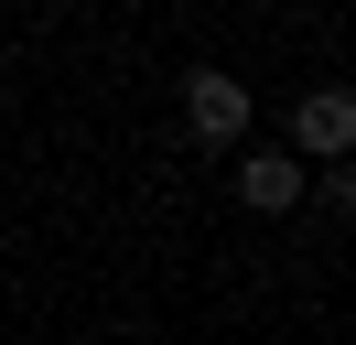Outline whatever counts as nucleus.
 <instances>
[{
	"label": "nucleus",
	"mask_w": 356,
	"mask_h": 345,
	"mask_svg": "<svg viewBox=\"0 0 356 345\" xmlns=\"http://www.w3.org/2000/svg\"><path fill=\"white\" fill-rule=\"evenodd\" d=\"M184 129H195L205 151L238 141V129H248V86H238V76H195V86H184Z\"/></svg>",
	"instance_id": "nucleus-1"
},
{
	"label": "nucleus",
	"mask_w": 356,
	"mask_h": 345,
	"mask_svg": "<svg viewBox=\"0 0 356 345\" xmlns=\"http://www.w3.org/2000/svg\"><path fill=\"white\" fill-rule=\"evenodd\" d=\"M291 141H302V151H324V162H334V151L356 141V97H334V86H324V97H302V108H291Z\"/></svg>",
	"instance_id": "nucleus-3"
},
{
	"label": "nucleus",
	"mask_w": 356,
	"mask_h": 345,
	"mask_svg": "<svg viewBox=\"0 0 356 345\" xmlns=\"http://www.w3.org/2000/svg\"><path fill=\"white\" fill-rule=\"evenodd\" d=\"M238 194H248L259 216L302 205V162H291V151H248V162H238Z\"/></svg>",
	"instance_id": "nucleus-2"
}]
</instances>
